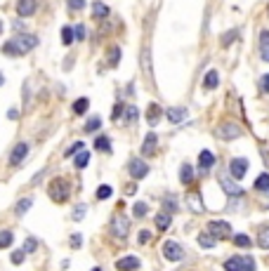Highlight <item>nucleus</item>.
I'll return each mask as SVG.
<instances>
[{"label": "nucleus", "mask_w": 269, "mask_h": 271, "mask_svg": "<svg viewBox=\"0 0 269 271\" xmlns=\"http://www.w3.org/2000/svg\"><path fill=\"white\" fill-rule=\"evenodd\" d=\"M3 52H5L7 57H21V54H24V52L19 50V45H17L14 41H7L5 45H3Z\"/></svg>", "instance_id": "6ab92c4d"}, {"label": "nucleus", "mask_w": 269, "mask_h": 271, "mask_svg": "<svg viewBox=\"0 0 269 271\" xmlns=\"http://www.w3.org/2000/svg\"><path fill=\"white\" fill-rule=\"evenodd\" d=\"M257 245L262 250H269V229H262L260 231V238H257Z\"/></svg>", "instance_id": "7c9ffc66"}, {"label": "nucleus", "mask_w": 269, "mask_h": 271, "mask_svg": "<svg viewBox=\"0 0 269 271\" xmlns=\"http://www.w3.org/2000/svg\"><path fill=\"white\" fill-rule=\"evenodd\" d=\"M159 115H161V108H159V104H151V106H149V123H156L159 121Z\"/></svg>", "instance_id": "f704fd0d"}, {"label": "nucleus", "mask_w": 269, "mask_h": 271, "mask_svg": "<svg viewBox=\"0 0 269 271\" xmlns=\"http://www.w3.org/2000/svg\"><path fill=\"white\" fill-rule=\"evenodd\" d=\"M111 193H113V189H111V186H106V184L97 189V198H99V201H106V198H111Z\"/></svg>", "instance_id": "72a5a7b5"}, {"label": "nucleus", "mask_w": 269, "mask_h": 271, "mask_svg": "<svg viewBox=\"0 0 269 271\" xmlns=\"http://www.w3.org/2000/svg\"><path fill=\"white\" fill-rule=\"evenodd\" d=\"M121 113H123V104H116V108H113V118H118Z\"/></svg>", "instance_id": "603ef678"}, {"label": "nucleus", "mask_w": 269, "mask_h": 271, "mask_svg": "<svg viewBox=\"0 0 269 271\" xmlns=\"http://www.w3.org/2000/svg\"><path fill=\"white\" fill-rule=\"evenodd\" d=\"M95 149H97V151H111V142H109V137H97Z\"/></svg>", "instance_id": "cd10ccee"}, {"label": "nucleus", "mask_w": 269, "mask_h": 271, "mask_svg": "<svg viewBox=\"0 0 269 271\" xmlns=\"http://www.w3.org/2000/svg\"><path fill=\"white\" fill-rule=\"evenodd\" d=\"M73 163H76V168H78V170H83L85 165L90 163V153H88V151H81V153L76 156V161H73Z\"/></svg>", "instance_id": "bb28decb"}, {"label": "nucleus", "mask_w": 269, "mask_h": 271, "mask_svg": "<svg viewBox=\"0 0 269 271\" xmlns=\"http://www.w3.org/2000/svg\"><path fill=\"white\" fill-rule=\"evenodd\" d=\"M260 43H262V48L269 45V31H262V33H260Z\"/></svg>", "instance_id": "8fccbe9b"}, {"label": "nucleus", "mask_w": 269, "mask_h": 271, "mask_svg": "<svg viewBox=\"0 0 269 271\" xmlns=\"http://www.w3.org/2000/svg\"><path fill=\"white\" fill-rule=\"evenodd\" d=\"M116 266H118V271H135V269H139V259L135 257V255H128V257L118 259Z\"/></svg>", "instance_id": "9d476101"}, {"label": "nucleus", "mask_w": 269, "mask_h": 271, "mask_svg": "<svg viewBox=\"0 0 269 271\" xmlns=\"http://www.w3.org/2000/svg\"><path fill=\"white\" fill-rule=\"evenodd\" d=\"M217 135L222 139H236V137H241V128L236 123H222L220 128H217Z\"/></svg>", "instance_id": "423d86ee"}, {"label": "nucleus", "mask_w": 269, "mask_h": 271, "mask_svg": "<svg viewBox=\"0 0 269 271\" xmlns=\"http://www.w3.org/2000/svg\"><path fill=\"white\" fill-rule=\"evenodd\" d=\"M186 203H189V208H191L194 212H203V203H201L199 193H189V196H186Z\"/></svg>", "instance_id": "aec40b11"}, {"label": "nucleus", "mask_w": 269, "mask_h": 271, "mask_svg": "<svg viewBox=\"0 0 269 271\" xmlns=\"http://www.w3.org/2000/svg\"><path fill=\"white\" fill-rule=\"evenodd\" d=\"M179 182L182 184H191L194 182V170L189 163H184L182 168H179Z\"/></svg>", "instance_id": "dca6fc26"}, {"label": "nucleus", "mask_w": 269, "mask_h": 271, "mask_svg": "<svg viewBox=\"0 0 269 271\" xmlns=\"http://www.w3.org/2000/svg\"><path fill=\"white\" fill-rule=\"evenodd\" d=\"M229 172H232L234 179H243L246 172H248V161L246 158H234V161L229 163Z\"/></svg>", "instance_id": "39448f33"}, {"label": "nucleus", "mask_w": 269, "mask_h": 271, "mask_svg": "<svg viewBox=\"0 0 269 271\" xmlns=\"http://www.w3.org/2000/svg\"><path fill=\"white\" fill-rule=\"evenodd\" d=\"M88 99H85V97H81V99H76V102H73V113H85V111H88Z\"/></svg>", "instance_id": "c85d7f7f"}, {"label": "nucleus", "mask_w": 269, "mask_h": 271, "mask_svg": "<svg viewBox=\"0 0 269 271\" xmlns=\"http://www.w3.org/2000/svg\"><path fill=\"white\" fill-rule=\"evenodd\" d=\"M81 151H83V142H76L73 146H69V149H66V156H78Z\"/></svg>", "instance_id": "58836bf2"}, {"label": "nucleus", "mask_w": 269, "mask_h": 271, "mask_svg": "<svg viewBox=\"0 0 269 271\" xmlns=\"http://www.w3.org/2000/svg\"><path fill=\"white\" fill-rule=\"evenodd\" d=\"M92 10H95V17L97 19H102V17H106V14H109V7L104 5V3H92Z\"/></svg>", "instance_id": "b1692460"}, {"label": "nucleus", "mask_w": 269, "mask_h": 271, "mask_svg": "<svg viewBox=\"0 0 269 271\" xmlns=\"http://www.w3.org/2000/svg\"><path fill=\"white\" fill-rule=\"evenodd\" d=\"M255 189L257 191H269V175H260L255 179Z\"/></svg>", "instance_id": "c756f323"}, {"label": "nucleus", "mask_w": 269, "mask_h": 271, "mask_svg": "<svg viewBox=\"0 0 269 271\" xmlns=\"http://www.w3.org/2000/svg\"><path fill=\"white\" fill-rule=\"evenodd\" d=\"M146 210H149V205H146V203H135V208H132V215H135V217H144Z\"/></svg>", "instance_id": "4c0bfd02"}, {"label": "nucleus", "mask_w": 269, "mask_h": 271, "mask_svg": "<svg viewBox=\"0 0 269 271\" xmlns=\"http://www.w3.org/2000/svg\"><path fill=\"white\" fill-rule=\"evenodd\" d=\"M81 245H83V236H81V234H73V236H71V248L78 250Z\"/></svg>", "instance_id": "79ce46f5"}, {"label": "nucleus", "mask_w": 269, "mask_h": 271, "mask_svg": "<svg viewBox=\"0 0 269 271\" xmlns=\"http://www.w3.org/2000/svg\"><path fill=\"white\" fill-rule=\"evenodd\" d=\"M14 43L19 45V50H21V52L26 54L28 50H33L35 45H38V38H35V35H31V33H19V35H17V38H14Z\"/></svg>", "instance_id": "6e6552de"}, {"label": "nucleus", "mask_w": 269, "mask_h": 271, "mask_svg": "<svg viewBox=\"0 0 269 271\" xmlns=\"http://www.w3.org/2000/svg\"><path fill=\"white\" fill-rule=\"evenodd\" d=\"M69 3V7L73 10V12H78V10H83L85 7V0H66Z\"/></svg>", "instance_id": "37998d69"}, {"label": "nucleus", "mask_w": 269, "mask_h": 271, "mask_svg": "<svg viewBox=\"0 0 269 271\" xmlns=\"http://www.w3.org/2000/svg\"><path fill=\"white\" fill-rule=\"evenodd\" d=\"M48 193H50V198H52L55 203H64V201L69 198V193H71V186H69L66 179H52V182H50Z\"/></svg>", "instance_id": "f257e3e1"}, {"label": "nucleus", "mask_w": 269, "mask_h": 271, "mask_svg": "<svg viewBox=\"0 0 269 271\" xmlns=\"http://www.w3.org/2000/svg\"><path fill=\"white\" fill-rule=\"evenodd\" d=\"M262 90L264 92H269V75H264L262 78Z\"/></svg>", "instance_id": "864d4df0"}, {"label": "nucleus", "mask_w": 269, "mask_h": 271, "mask_svg": "<svg viewBox=\"0 0 269 271\" xmlns=\"http://www.w3.org/2000/svg\"><path fill=\"white\" fill-rule=\"evenodd\" d=\"M153 151H156V135L149 132L142 142V156H153Z\"/></svg>", "instance_id": "4468645a"}, {"label": "nucleus", "mask_w": 269, "mask_h": 271, "mask_svg": "<svg viewBox=\"0 0 269 271\" xmlns=\"http://www.w3.org/2000/svg\"><path fill=\"white\" fill-rule=\"evenodd\" d=\"M92 271H102V269H92Z\"/></svg>", "instance_id": "bf43d9fd"}, {"label": "nucleus", "mask_w": 269, "mask_h": 271, "mask_svg": "<svg viewBox=\"0 0 269 271\" xmlns=\"http://www.w3.org/2000/svg\"><path fill=\"white\" fill-rule=\"evenodd\" d=\"M241 271H255V259H253V257H243Z\"/></svg>", "instance_id": "a19ab883"}, {"label": "nucleus", "mask_w": 269, "mask_h": 271, "mask_svg": "<svg viewBox=\"0 0 269 271\" xmlns=\"http://www.w3.org/2000/svg\"><path fill=\"white\" fill-rule=\"evenodd\" d=\"M128 231H130V222H128V217L116 215L113 219H111V234H113L116 238L123 241V238L128 236Z\"/></svg>", "instance_id": "f03ea898"}, {"label": "nucleus", "mask_w": 269, "mask_h": 271, "mask_svg": "<svg viewBox=\"0 0 269 271\" xmlns=\"http://www.w3.org/2000/svg\"><path fill=\"white\" fill-rule=\"evenodd\" d=\"M26 153H28V144L26 142L17 144V146L12 149V153H10V163H12V165H19V163L26 158Z\"/></svg>", "instance_id": "1a4fd4ad"}, {"label": "nucleus", "mask_w": 269, "mask_h": 271, "mask_svg": "<svg viewBox=\"0 0 269 271\" xmlns=\"http://www.w3.org/2000/svg\"><path fill=\"white\" fill-rule=\"evenodd\" d=\"M166 115H168V121L177 125V123H182L186 118V108L184 106H173V108H168L166 111Z\"/></svg>", "instance_id": "ddd939ff"}, {"label": "nucleus", "mask_w": 269, "mask_h": 271, "mask_svg": "<svg viewBox=\"0 0 269 271\" xmlns=\"http://www.w3.org/2000/svg\"><path fill=\"white\" fill-rule=\"evenodd\" d=\"M137 106H125V125H135V123H137Z\"/></svg>", "instance_id": "412c9836"}, {"label": "nucleus", "mask_w": 269, "mask_h": 271, "mask_svg": "<svg viewBox=\"0 0 269 271\" xmlns=\"http://www.w3.org/2000/svg\"><path fill=\"white\" fill-rule=\"evenodd\" d=\"M163 257L170 259V262H179V259L184 257V250H182L175 241H168V243L163 245Z\"/></svg>", "instance_id": "20e7f679"}, {"label": "nucleus", "mask_w": 269, "mask_h": 271, "mask_svg": "<svg viewBox=\"0 0 269 271\" xmlns=\"http://www.w3.org/2000/svg\"><path fill=\"white\" fill-rule=\"evenodd\" d=\"M166 205H168V210H170V212L177 210V203H175V198H173V196H168L166 201H163V208H166Z\"/></svg>", "instance_id": "a18cd8bd"}, {"label": "nucleus", "mask_w": 269, "mask_h": 271, "mask_svg": "<svg viewBox=\"0 0 269 271\" xmlns=\"http://www.w3.org/2000/svg\"><path fill=\"white\" fill-rule=\"evenodd\" d=\"M24 255H26V252L24 250H17V252H12V264H21V262H24Z\"/></svg>", "instance_id": "c03bdc74"}, {"label": "nucleus", "mask_w": 269, "mask_h": 271, "mask_svg": "<svg viewBox=\"0 0 269 271\" xmlns=\"http://www.w3.org/2000/svg\"><path fill=\"white\" fill-rule=\"evenodd\" d=\"M12 231H0V250H3V248H10V245H12Z\"/></svg>", "instance_id": "a878e982"}, {"label": "nucleus", "mask_w": 269, "mask_h": 271, "mask_svg": "<svg viewBox=\"0 0 269 271\" xmlns=\"http://www.w3.org/2000/svg\"><path fill=\"white\" fill-rule=\"evenodd\" d=\"M213 163H215V156L210 153V151H201V153H199V168H201V172H208V170L213 168Z\"/></svg>", "instance_id": "2eb2a0df"}, {"label": "nucleus", "mask_w": 269, "mask_h": 271, "mask_svg": "<svg viewBox=\"0 0 269 271\" xmlns=\"http://www.w3.org/2000/svg\"><path fill=\"white\" fill-rule=\"evenodd\" d=\"M199 243L203 245V248H213V245H215V238L210 236V234H201V236H199Z\"/></svg>", "instance_id": "c9c22d12"}, {"label": "nucleus", "mask_w": 269, "mask_h": 271, "mask_svg": "<svg viewBox=\"0 0 269 271\" xmlns=\"http://www.w3.org/2000/svg\"><path fill=\"white\" fill-rule=\"evenodd\" d=\"M99 123H102V121H99V118H97V115H95V118H90V121L88 123H85V132H95V130H99Z\"/></svg>", "instance_id": "e433bc0d"}, {"label": "nucleus", "mask_w": 269, "mask_h": 271, "mask_svg": "<svg viewBox=\"0 0 269 271\" xmlns=\"http://www.w3.org/2000/svg\"><path fill=\"white\" fill-rule=\"evenodd\" d=\"M31 205H33V198H21L19 203H17V208H14V210H17V215H24V212H26L28 208H31Z\"/></svg>", "instance_id": "393cba45"}, {"label": "nucleus", "mask_w": 269, "mask_h": 271, "mask_svg": "<svg viewBox=\"0 0 269 271\" xmlns=\"http://www.w3.org/2000/svg\"><path fill=\"white\" fill-rule=\"evenodd\" d=\"M236 35H239V33H236V31H229V33L224 35V38H222V45H229V43H232V41H236Z\"/></svg>", "instance_id": "de8ad7c7"}, {"label": "nucleus", "mask_w": 269, "mask_h": 271, "mask_svg": "<svg viewBox=\"0 0 269 271\" xmlns=\"http://www.w3.org/2000/svg\"><path fill=\"white\" fill-rule=\"evenodd\" d=\"M243 266V257H232L224 262V271H241Z\"/></svg>", "instance_id": "5701e85b"}, {"label": "nucleus", "mask_w": 269, "mask_h": 271, "mask_svg": "<svg viewBox=\"0 0 269 271\" xmlns=\"http://www.w3.org/2000/svg\"><path fill=\"white\" fill-rule=\"evenodd\" d=\"M130 175H132V179H142V177H146L149 175V165H146L144 161H139V158H132L130 161Z\"/></svg>", "instance_id": "0eeeda50"}, {"label": "nucleus", "mask_w": 269, "mask_h": 271, "mask_svg": "<svg viewBox=\"0 0 269 271\" xmlns=\"http://www.w3.org/2000/svg\"><path fill=\"white\" fill-rule=\"evenodd\" d=\"M118 61H121V48H111V52H109V66H118Z\"/></svg>", "instance_id": "473e14b6"}, {"label": "nucleus", "mask_w": 269, "mask_h": 271, "mask_svg": "<svg viewBox=\"0 0 269 271\" xmlns=\"http://www.w3.org/2000/svg\"><path fill=\"white\" fill-rule=\"evenodd\" d=\"M76 38H78V41H83V38H85V26H81V24L76 26Z\"/></svg>", "instance_id": "3c124183"}, {"label": "nucleus", "mask_w": 269, "mask_h": 271, "mask_svg": "<svg viewBox=\"0 0 269 271\" xmlns=\"http://www.w3.org/2000/svg\"><path fill=\"white\" fill-rule=\"evenodd\" d=\"M217 83H220V75H217V71H215V68H210V71H208V75H206V81H203V88H206V90H215V88H217Z\"/></svg>", "instance_id": "f3484780"}, {"label": "nucleus", "mask_w": 269, "mask_h": 271, "mask_svg": "<svg viewBox=\"0 0 269 271\" xmlns=\"http://www.w3.org/2000/svg\"><path fill=\"white\" fill-rule=\"evenodd\" d=\"M73 41H76V28L64 26L62 28V43H64V45H71Z\"/></svg>", "instance_id": "4be33fe9"}, {"label": "nucleus", "mask_w": 269, "mask_h": 271, "mask_svg": "<svg viewBox=\"0 0 269 271\" xmlns=\"http://www.w3.org/2000/svg\"><path fill=\"white\" fill-rule=\"evenodd\" d=\"M262 59L269 61V45H267V48H262Z\"/></svg>", "instance_id": "5fc2aeb1"}, {"label": "nucleus", "mask_w": 269, "mask_h": 271, "mask_svg": "<svg viewBox=\"0 0 269 271\" xmlns=\"http://www.w3.org/2000/svg\"><path fill=\"white\" fill-rule=\"evenodd\" d=\"M3 83H5V78H3V73H0V85H3Z\"/></svg>", "instance_id": "4d7b16f0"}, {"label": "nucleus", "mask_w": 269, "mask_h": 271, "mask_svg": "<svg viewBox=\"0 0 269 271\" xmlns=\"http://www.w3.org/2000/svg\"><path fill=\"white\" fill-rule=\"evenodd\" d=\"M170 224H173L170 212H161V215H156V226H159L161 231H168V229H170Z\"/></svg>", "instance_id": "a211bd4d"}, {"label": "nucleus", "mask_w": 269, "mask_h": 271, "mask_svg": "<svg viewBox=\"0 0 269 271\" xmlns=\"http://www.w3.org/2000/svg\"><path fill=\"white\" fill-rule=\"evenodd\" d=\"M128 193H135V184H130V186H125V196Z\"/></svg>", "instance_id": "6e6d98bb"}, {"label": "nucleus", "mask_w": 269, "mask_h": 271, "mask_svg": "<svg viewBox=\"0 0 269 271\" xmlns=\"http://www.w3.org/2000/svg\"><path fill=\"white\" fill-rule=\"evenodd\" d=\"M208 231H210L213 238H222V241L232 236V226L227 222H210L208 224Z\"/></svg>", "instance_id": "7ed1b4c3"}, {"label": "nucleus", "mask_w": 269, "mask_h": 271, "mask_svg": "<svg viewBox=\"0 0 269 271\" xmlns=\"http://www.w3.org/2000/svg\"><path fill=\"white\" fill-rule=\"evenodd\" d=\"M234 243L239 245V248H250V245H253V241H250L246 234H239V236H234Z\"/></svg>", "instance_id": "2f4dec72"}, {"label": "nucleus", "mask_w": 269, "mask_h": 271, "mask_svg": "<svg viewBox=\"0 0 269 271\" xmlns=\"http://www.w3.org/2000/svg\"><path fill=\"white\" fill-rule=\"evenodd\" d=\"M149 241H151V234H149V231H139V243L144 245V243H149Z\"/></svg>", "instance_id": "09e8293b"}, {"label": "nucleus", "mask_w": 269, "mask_h": 271, "mask_svg": "<svg viewBox=\"0 0 269 271\" xmlns=\"http://www.w3.org/2000/svg\"><path fill=\"white\" fill-rule=\"evenodd\" d=\"M83 215H85V205H78L76 210H73V222H81Z\"/></svg>", "instance_id": "49530a36"}, {"label": "nucleus", "mask_w": 269, "mask_h": 271, "mask_svg": "<svg viewBox=\"0 0 269 271\" xmlns=\"http://www.w3.org/2000/svg\"><path fill=\"white\" fill-rule=\"evenodd\" d=\"M0 31H3V21H0Z\"/></svg>", "instance_id": "13d9d810"}, {"label": "nucleus", "mask_w": 269, "mask_h": 271, "mask_svg": "<svg viewBox=\"0 0 269 271\" xmlns=\"http://www.w3.org/2000/svg\"><path fill=\"white\" fill-rule=\"evenodd\" d=\"M35 7H38L35 0H19V3H17V14H19V17H31V14L35 12Z\"/></svg>", "instance_id": "9b49d317"}, {"label": "nucleus", "mask_w": 269, "mask_h": 271, "mask_svg": "<svg viewBox=\"0 0 269 271\" xmlns=\"http://www.w3.org/2000/svg\"><path fill=\"white\" fill-rule=\"evenodd\" d=\"M38 248V241L35 238H26V243H24V252H35Z\"/></svg>", "instance_id": "ea45409f"}, {"label": "nucleus", "mask_w": 269, "mask_h": 271, "mask_svg": "<svg viewBox=\"0 0 269 271\" xmlns=\"http://www.w3.org/2000/svg\"><path fill=\"white\" fill-rule=\"evenodd\" d=\"M220 184H222V189L227 191L229 196H243V189L236 182H232L229 177H220Z\"/></svg>", "instance_id": "f8f14e48"}]
</instances>
